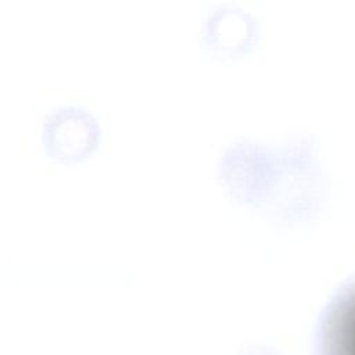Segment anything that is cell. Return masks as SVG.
Returning <instances> with one entry per match:
<instances>
[{"label":"cell","mask_w":355,"mask_h":355,"mask_svg":"<svg viewBox=\"0 0 355 355\" xmlns=\"http://www.w3.org/2000/svg\"><path fill=\"white\" fill-rule=\"evenodd\" d=\"M320 355H355V284L340 295L329 312Z\"/></svg>","instance_id":"cell-4"},{"label":"cell","mask_w":355,"mask_h":355,"mask_svg":"<svg viewBox=\"0 0 355 355\" xmlns=\"http://www.w3.org/2000/svg\"><path fill=\"white\" fill-rule=\"evenodd\" d=\"M100 137L93 115L82 107L62 105L51 112L42 125V143L46 153L61 162H71L90 154Z\"/></svg>","instance_id":"cell-2"},{"label":"cell","mask_w":355,"mask_h":355,"mask_svg":"<svg viewBox=\"0 0 355 355\" xmlns=\"http://www.w3.org/2000/svg\"><path fill=\"white\" fill-rule=\"evenodd\" d=\"M257 39L254 17L240 7L218 6L205 17L201 26L204 46L218 55L245 53Z\"/></svg>","instance_id":"cell-3"},{"label":"cell","mask_w":355,"mask_h":355,"mask_svg":"<svg viewBox=\"0 0 355 355\" xmlns=\"http://www.w3.org/2000/svg\"><path fill=\"white\" fill-rule=\"evenodd\" d=\"M277 158L263 144L240 139L229 143L218 159V176L226 191L240 202L265 204L276 182Z\"/></svg>","instance_id":"cell-1"}]
</instances>
